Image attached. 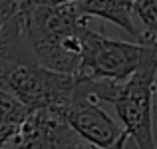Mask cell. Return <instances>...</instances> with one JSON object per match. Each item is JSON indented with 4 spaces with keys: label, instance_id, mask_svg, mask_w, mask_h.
Here are the masks:
<instances>
[{
    "label": "cell",
    "instance_id": "cell-3",
    "mask_svg": "<svg viewBox=\"0 0 157 149\" xmlns=\"http://www.w3.org/2000/svg\"><path fill=\"white\" fill-rule=\"evenodd\" d=\"M141 70H157V48L135 40H111L90 26L86 28L80 74L96 80L125 82Z\"/></svg>",
    "mask_w": 157,
    "mask_h": 149
},
{
    "label": "cell",
    "instance_id": "cell-10",
    "mask_svg": "<svg viewBox=\"0 0 157 149\" xmlns=\"http://www.w3.org/2000/svg\"><path fill=\"white\" fill-rule=\"evenodd\" d=\"M84 149H101V147H96V145H92V143H88V145H86Z\"/></svg>",
    "mask_w": 157,
    "mask_h": 149
},
{
    "label": "cell",
    "instance_id": "cell-4",
    "mask_svg": "<svg viewBox=\"0 0 157 149\" xmlns=\"http://www.w3.org/2000/svg\"><path fill=\"white\" fill-rule=\"evenodd\" d=\"M82 86V74H64L50 70L38 62H22L12 66L6 78V90H10L30 111L58 109L78 94Z\"/></svg>",
    "mask_w": 157,
    "mask_h": 149
},
{
    "label": "cell",
    "instance_id": "cell-1",
    "mask_svg": "<svg viewBox=\"0 0 157 149\" xmlns=\"http://www.w3.org/2000/svg\"><path fill=\"white\" fill-rule=\"evenodd\" d=\"M24 32L36 62L64 74H78L82 66V38L90 16L76 2L22 8Z\"/></svg>",
    "mask_w": 157,
    "mask_h": 149
},
{
    "label": "cell",
    "instance_id": "cell-7",
    "mask_svg": "<svg viewBox=\"0 0 157 149\" xmlns=\"http://www.w3.org/2000/svg\"><path fill=\"white\" fill-rule=\"evenodd\" d=\"M133 14L141 26V44L157 48V0H133Z\"/></svg>",
    "mask_w": 157,
    "mask_h": 149
},
{
    "label": "cell",
    "instance_id": "cell-6",
    "mask_svg": "<svg viewBox=\"0 0 157 149\" xmlns=\"http://www.w3.org/2000/svg\"><path fill=\"white\" fill-rule=\"evenodd\" d=\"M84 14L98 16L113 22L131 36V40L141 42L137 26L133 24V0H74Z\"/></svg>",
    "mask_w": 157,
    "mask_h": 149
},
{
    "label": "cell",
    "instance_id": "cell-9",
    "mask_svg": "<svg viewBox=\"0 0 157 149\" xmlns=\"http://www.w3.org/2000/svg\"><path fill=\"white\" fill-rule=\"evenodd\" d=\"M64 2H74V0H22V8L42 6V4H64Z\"/></svg>",
    "mask_w": 157,
    "mask_h": 149
},
{
    "label": "cell",
    "instance_id": "cell-2",
    "mask_svg": "<svg viewBox=\"0 0 157 149\" xmlns=\"http://www.w3.org/2000/svg\"><path fill=\"white\" fill-rule=\"evenodd\" d=\"M84 78L90 96L98 101H107L113 105L117 119L135 147L157 149L153 137V94L157 70H141L125 82Z\"/></svg>",
    "mask_w": 157,
    "mask_h": 149
},
{
    "label": "cell",
    "instance_id": "cell-8",
    "mask_svg": "<svg viewBox=\"0 0 157 149\" xmlns=\"http://www.w3.org/2000/svg\"><path fill=\"white\" fill-rule=\"evenodd\" d=\"M16 129H18V125H14V123H0V147H4L10 141Z\"/></svg>",
    "mask_w": 157,
    "mask_h": 149
},
{
    "label": "cell",
    "instance_id": "cell-11",
    "mask_svg": "<svg viewBox=\"0 0 157 149\" xmlns=\"http://www.w3.org/2000/svg\"><path fill=\"white\" fill-rule=\"evenodd\" d=\"M86 145H88V143H86ZM86 145H84V147H86ZM84 147H82V149H84Z\"/></svg>",
    "mask_w": 157,
    "mask_h": 149
},
{
    "label": "cell",
    "instance_id": "cell-5",
    "mask_svg": "<svg viewBox=\"0 0 157 149\" xmlns=\"http://www.w3.org/2000/svg\"><path fill=\"white\" fill-rule=\"evenodd\" d=\"M62 113L74 127V131L88 143L101 149H125V143L129 139L127 131L123 129V125H117L98 105V99L88 94L84 76L78 94L66 103Z\"/></svg>",
    "mask_w": 157,
    "mask_h": 149
}]
</instances>
